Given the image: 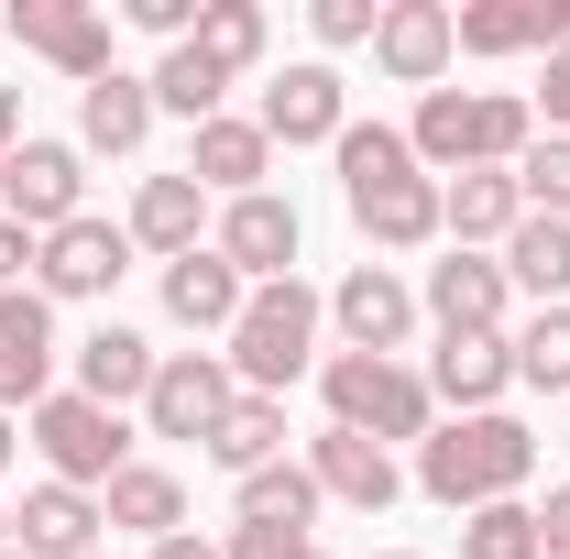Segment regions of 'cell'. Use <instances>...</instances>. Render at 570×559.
I'll return each instance as SVG.
<instances>
[{"label": "cell", "mask_w": 570, "mask_h": 559, "mask_svg": "<svg viewBox=\"0 0 570 559\" xmlns=\"http://www.w3.org/2000/svg\"><path fill=\"white\" fill-rule=\"evenodd\" d=\"M230 504H242V527H285V538H307L330 493H318V472H307V461H264V472H242V493H230Z\"/></svg>", "instance_id": "27"}, {"label": "cell", "mask_w": 570, "mask_h": 559, "mask_svg": "<svg viewBox=\"0 0 570 559\" xmlns=\"http://www.w3.org/2000/svg\"><path fill=\"white\" fill-rule=\"evenodd\" d=\"M0 559H22V549H0Z\"/></svg>", "instance_id": "46"}, {"label": "cell", "mask_w": 570, "mask_h": 559, "mask_svg": "<svg viewBox=\"0 0 570 559\" xmlns=\"http://www.w3.org/2000/svg\"><path fill=\"white\" fill-rule=\"evenodd\" d=\"M187 45H198L219 77H242V67H264V11H253V0H209Z\"/></svg>", "instance_id": "33"}, {"label": "cell", "mask_w": 570, "mask_h": 559, "mask_svg": "<svg viewBox=\"0 0 570 559\" xmlns=\"http://www.w3.org/2000/svg\"><path fill=\"white\" fill-rule=\"evenodd\" d=\"M318 318H330V296H307V285L285 275V285H253L242 296V318H230V384L242 395H285L307 362H318Z\"/></svg>", "instance_id": "4"}, {"label": "cell", "mask_w": 570, "mask_h": 559, "mask_svg": "<svg viewBox=\"0 0 570 559\" xmlns=\"http://www.w3.org/2000/svg\"><path fill=\"white\" fill-rule=\"evenodd\" d=\"M230 406H242V384H230V362H219V351H165V362H154V395H142V428H154V439H198V450H209Z\"/></svg>", "instance_id": "8"}, {"label": "cell", "mask_w": 570, "mask_h": 559, "mask_svg": "<svg viewBox=\"0 0 570 559\" xmlns=\"http://www.w3.org/2000/svg\"><path fill=\"white\" fill-rule=\"evenodd\" d=\"M515 198H527L538 219H570V133H549V143L515 154Z\"/></svg>", "instance_id": "34"}, {"label": "cell", "mask_w": 570, "mask_h": 559, "mask_svg": "<svg viewBox=\"0 0 570 559\" xmlns=\"http://www.w3.org/2000/svg\"><path fill=\"white\" fill-rule=\"evenodd\" d=\"M99 516H110V527H132V538H176V527H187V483H176V472H154V461H132V472H110Z\"/></svg>", "instance_id": "28"}, {"label": "cell", "mask_w": 570, "mask_h": 559, "mask_svg": "<svg viewBox=\"0 0 570 559\" xmlns=\"http://www.w3.org/2000/svg\"><path fill=\"white\" fill-rule=\"evenodd\" d=\"M187 176L209 187V198H253L264 176H275V143H264V121H198V143H187Z\"/></svg>", "instance_id": "22"}, {"label": "cell", "mask_w": 570, "mask_h": 559, "mask_svg": "<svg viewBox=\"0 0 570 559\" xmlns=\"http://www.w3.org/2000/svg\"><path fill=\"white\" fill-rule=\"evenodd\" d=\"M504 384H515V351L504 341H439V362H428V395H450L461 418H494Z\"/></svg>", "instance_id": "26"}, {"label": "cell", "mask_w": 570, "mask_h": 559, "mask_svg": "<svg viewBox=\"0 0 570 559\" xmlns=\"http://www.w3.org/2000/svg\"><path fill=\"white\" fill-rule=\"evenodd\" d=\"M330 428H352L373 450H395V439H428V373L417 362H384V351H330Z\"/></svg>", "instance_id": "5"}, {"label": "cell", "mask_w": 570, "mask_h": 559, "mask_svg": "<svg viewBox=\"0 0 570 559\" xmlns=\"http://www.w3.org/2000/svg\"><path fill=\"white\" fill-rule=\"evenodd\" d=\"M154 559H219L209 538H187V527H176V538H154Z\"/></svg>", "instance_id": "41"}, {"label": "cell", "mask_w": 570, "mask_h": 559, "mask_svg": "<svg viewBox=\"0 0 570 559\" xmlns=\"http://www.w3.org/2000/svg\"><path fill=\"white\" fill-rule=\"evenodd\" d=\"M219 99H230V77H219L198 45H165V67H154V110H176V121H219Z\"/></svg>", "instance_id": "31"}, {"label": "cell", "mask_w": 570, "mask_h": 559, "mask_svg": "<svg viewBox=\"0 0 570 559\" xmlns=\"http://www.w3.org/2000/svg\"><path fill=\"white\" fill-rule=\"evenodd\" d=\"M45 395H56V307L22 285V296H0V418L45 406Z\"/></svg>", "instance_id": "16"}, {"label": "cell", "mask_w": 570, "mask_h": 559, "mask_svg": "<svg viewBox=\"0 0 570 559\" xmlns=\"http://www.w3.org/2000/svg\"><path fill=\"white\" fill-rule=\"evenodd\" d=\"M296 559H330V549H318V538H307V549H296Z\"/></svg>", "instance_id": "44"}, {"label": "cell", "mask_w": 570, "mask_h": 559, "mask_svg": "<svg viewBox=\"0 0 570 559\" xmlns=\"http://www.w3.org/2000/svg\"><path fill=\"white\" fill-rule=\"evenodd\" d=\"M219 264L242 285H285L296 275V198H275V187L230 198V209H219Z\"/></svg>", "instance_id": "13"}, {"label": "cell", "mask_w": 570, "mask_h": 559, "mask_svg": "<svg viewBox=\"0 0 570 559\" xmlns=\"http://www.w3.org/2000/svg\"><path fill=\"white\" fill-rule=\"evenodd\" d=\"M198 231H209V187L176 165V176H142V198H132V242L142 253H165V264H187L198 253Z\"/></svg>", "instance_id": "23"}, {"label": "cell", "mask_w": 570, "mask_h": 559, "mask_svg": "<svg viewBox=\"0 0 570 559\" xmlns=\"http://www.w3.org/2000/svg\"><path fill=\"white\" fill-rule=\"evenodd\" d=\"M154 133V77H99V88H77V154H132Z\"/></svg>", "instance_id": "25"}, {"label": "cell", "mask_w": 570, "mask_h": 559, "mask_svg": "<svg viewBox=\"0 0 570 559\" xmlns=\"http://www.w3.org/2000/svg\"><path fill=\"white\" fill-rule=\"evenodd\" d=\"M209 461L230 472V483H242V472H264V461H285V395H242V406L219 418Z\"/></svg>", "instance_id": "30"}, {"label": "cell", "mask_w": 570, "mask_h": 559, "mask_svg": "<svg viewBox=\"0 0 570 559\" xmlns=\"http://www.w3.org/2000/svg\"><path fill=\"white\" fill-rule=\"evenodd\" d=\"M99 493H77V483H33L22 493V516H11V549L22 559H99Z\"/></svg>", "instance_id": "17"}, {"label": "cell", "mask_w": 570, "mask_h": 559, "mask_svg": "<svg viewBox=\"0 0 570 559\" xmlns=\"http://www.w3.org/2000/svg\"><path fill=\"white\" fill-rule=\"evenodd\" d=\"M330 330L352 351H384V362H395L406 330H417V285L395 275V264H352V275L330 285Z\"/></svg>", "instance_id": "10"}, {"label": "cell", "mask_w": 570, "mask_h": 559, "mask_svg": "<svg viewBox=\"0 0 570 559\" xmlns=\"http://www.w3.org/2000/svg\"><path fill=\"white\" fill-rule=\"evenodd\" d=\"M0 549H11V504H0Z\"/></svg>", "instance_id": "43"}, {"label": "cell", "mask_w": 570, "mask_h": 559, "mask_svg": "<svg viewBox=\"0 0 570 559\" xmlns=\"http://www.w3.org/2000/svg\"><path fill=\"white\" fill-rule=\"evenodd\" d=\"M406 143H417V165L483 176V165H515L538 133H527V99H515V88H428Z\"/></svg>", "instance_id": "3"}, {"label": "cell", "mask_w": 570, "mask_h": 559, "mask_svg": "<svg viewBox=\"0 0 570 559\" xmlns=\"http://www.w3.org/2000/svg\"><path fill=\"white\" fill-rule=\"evenodd\" d=\"M154 362H165V351L142 341V330H121V318H99V330L77 341V395L121 418V406H142V395H154Z\"/></svg>", "instance_id": "19"}, {"label": "cell", "mask_w": 570, "mask_h": 559, "mask_svg": "<svg viewBox=\"0 0 570 559\" xmlns=\"http://www.w3.org/2000/svg\"><path fill=\"white\" fill-rule=\"evenodd\" d=\"M0 154H22V88H0Z\"/></svg>", "instance_id": "40"}, {"label": "cell", "mask_w": 570, "mask_h": 559, "mask_svg": "<svg viewBox=\"0 0 570 559\" xmlns=\"http://www.w3.org/2000/svg\"><path fill=\"white\" fill-rule=\"evenodd\" d=\"M11 461H22V428H11V418H0V472H11Z\"/></svg>", "instance_id": "42"}, {"label": "cell", "mask_w": 570, "mask_h": 559, "mask_svg": "<svg viewBox=\"0 0 570 559\" xmlns=\"http://www.w3.org/2000/svg\"><path fill=\"white\" fill-rule=\"evenodd\" d=\"M450 33H461V56H560L570 0H461Z\"/></svg>", "instance_id": "14"}, {"label": "cell", "mask_w": 570, "mask_h": 559, "mask_svg": "<svg viewBox=\"0 0 570 559\" xmlns=\"http://www.w3.org/2000/svg\"><path fill=\"white\" fill-rule=\"evenodd\" d=\"M504 264L494 253H450V264H428V318H439V341H504Z\"/></svg>", "instance_id": "12"}, {"label": "cell", "mask_w": 570, "mask_h": 559, "mask_svg": "<svg viewBox=\"0 0 570 559\" xmlns=\"http://www.w3.org/2000/svg\"><path fill=\"white\" fill-rule=\"evenodd\" d=\"M504 351H515V384L570 395V307H538L527 330H504Z\"/></svg>", "instance_id": "32"}, {"label": "cell", "mask_w": 570, "mask_h": 559, "mask_svg": "<svg viewBox=\"0 0 570 559\" xmlns=\"http://www.w3.org/2000/svg\"><path fill=\"white\" fill-rule=\"evenodd\" d=\"M450 56H461L450 0H384V22H373V67L395 77V88H439Z\"/></svg>", "instance_id": "15"}, {"label": "cell", "mask_w": 570, "mask_h": 559, "mask_svg": "<svg viewBox=\"0 0 570 559\" xmlns=\"http://www.w3.org/2000/svg\"><path fill=\"white\" fill-rule=\"evenodd\" d=\"M373 559H417V549H373Z\"/></svg>", "instance_id": "45"}, {"label": "cell", "mask_w": 570, "mask_h": 559, "mask_svg": "<svg viewBox=\"0 0 570 559\" xmlns=\"http://www.w3.org/2000/svg\"><path fill=\"white\" fill-rule=\"evenodd\" d=\"M307 472H318L330 504H362V516H384V504L406 493L395 450H373V439H352V428H318V439H307Z\"/></svg>", "instance_id": "20"}, {"label": "cell", "mask_w": 570, "mask_h": 559, "mask_svg": "<svg viewBox=\"0 0 570 559\" xmlns=\"http://www.w3.org/2000/svg\"><path fill=\"white\" fill-rule=\"evenodd\" d=\"M11 33H22V56H45V67L77 77V88L110 77V11H88V0H22Z\"/></svg>", "instance_id": "11"}, {"label": "cell", "mask_w": 570, "mask_h": 559, "mask_svg": "<svg viewBox=\"0 0 570 559\" xmlns=\"http://www.w3.org/2000/svg\"><path fill=\"white\" fill-rule=\"evenodd\" d=\"M538 549H549V559H570V483L538 504Z\"/></svg>", "instance_id": "37"}, {"label": "cell", "mask_w": 570, "mask_h": 559, "mask_svg": "<svg viewBox=\"0 0 570 559\" xmlns=\"http://www.w3.org/2000/svg\"><path fill=\"white\" fill-rule=\"evenodd\" d=\"M33 450H45V483H77V493H110V472H132L121 418L88 406V395H45L33 406Z\"/></svg>", "instance_id": "6"}, {"label": "cell", "mask_w": 570, "mask_h": 559, "mask_svg": "<svg viewBox=\"0 0 570 559\" xmlns=\"http://www.w3.org/2000/svg\"><path fill=\"white\" fill-rule=\"evenodd\" d=\"M242 296H253V285L219 264V242H198L187 264H165V318H176V330H219V341H230Z\"/></svg>", "instance_id": "24"}, {"label": "cell", "mask_w": 570, "mask_h": 559, "mask_svg": "<svg viewBox=\"0 0 570 559\" xmlns=\"http://www.w3.org/2000/svg\"><path fill=\"white\" fill-rule=\"evenodd\" d=\"M121 275H132V219H88L77 209L67 231L33 242V296H45V307H56V296H110Z\"/></svg>", "instance_id": "9"}, {"label": "cell", "mask_w": 570, "mask_h": 559, "mask_svg": "<svg viewBox=\"0 0 570 559\" xmlns=\"http://www.w3.org/2000/svg\"><path fill=\"white\" fill-rule=\"evenodd\" d=\"M22 264H33V231L0 219V296H22Z\"/></svg>", "instance_id": "39"}, {"label": "cell", "mask_w": 570, "mask_h": 559, "mask_svg": "<svg viewBox=\"0 0 570 559\" xmlns=\"http://www.w3.org/2000/svg\"><path fill=\"white\" fill-rule=\"evenodd\" d=\"M307 22H318V45H373V22H384V0H318Z\"/></svg>", "instance_id": "36"}, {"label": "cell", "mask_w": 570, "mask_h": 559, "mask_svg": "<svg viewBox=\"0 0 570 559\" xmlns=\"http://www.w3.org/2000/svg\"><path fill=\"white\" fill-rule=\"evenodd\" d=\"M330 154H341V198H352V219H362L373 253H428V242H439V176L417 165V143H406V133L352 121Z\"/></svg>", "instance_id": "1"}, {"label": "cell", "mask_w": 570, "mask_h": 559, "mask_svg": "<svg viewBox=\"0 0 570 559\" xmlns=\"http://www.w3.org/2000/svg\"><path fill=\"white\" fill-rule=\"evenodd\" d=\"M538 99H549V133H570V45L549 56V77H538Z\"/></svg>", "instance_id": "38"}, {"label": "cell", "mask_w": 570, "mask_h": 559, "mask_svg": "<svg viewBox=\"0 0 570 559\" xmlns=\"http://www.w3.org/2000/svg\"><path fill=\"white\" fill-rule=\"evenodd\" d=\"M515 219H527V198H515V165H483V176H450V187H439V231H450V253L515 242Z\"/></svg>", "instance_id": "21"}, {"label": "cell", "mask_w": 570, "mask_h": 559, "mask_svg": "<svg viewBox=\"0 0 570 559\" xmlns=\"http://www.w3.org/2000/svg\"><path fill=\"white\" fill-rule=\"evenodd\" d=\"M461 559H549L538 549V504H483L461 527Z\"/></svg>", "instance_id": "35"}, {"label": "cell", "mask_w": 570, "mask_h": 559, "mask_svg": "<svg viewBox=\"0 0 570 559\" xmlns=\"http://www.w3.org/2000/svg\"><path fill=\"white\" fill-rule=\"evenodd\" d=\"M538 472V428L527 418H450L417 439V483L428 504H450V516H483V504H515V483Z\"/></svg>", "instance_id": "2"}, {"label": "cell", "mask_w": 570, "mask_h": 559, "mask_svg": "<svg viewBox=\"0 0 570 559\" xmlns=\"http://www.w3.org/2000/svg\"><path fill=\"white\" fill-rule=\"evenodd\" d=\"M77 198H88V154L77 143H45V133H22V154H0V219L11 231H67Z\"/></svg>", "instance_id": "7"}, {"label": "cell", "mask_w": 570, "mask_h": 559, "mask_svg": "<svg viewBox=\"0 0 570 559\" xmlns=\"http://www.w3.org/2000/svg\"><path fill=\"white\" fill-rule=\"evenodd\" d=\"M264 143H341L352 133V99H341V67H285L264 88Z\"/></svg>", "instance_id": "18"}, {"label": "cell", "mask_w": 570, "mask_h": 559, "mask_svg": "<svg viewBox=\"0 0 570 559\" xmlns=\"http://www.w3.org/2000/svg\"><path fill=\"white\" fill-rule=\"evenodd\" d=\"M504 285H527L538 307H570V219H515V242H504Z\"/></svg>", "instance_id": "29"}]
</instances>
